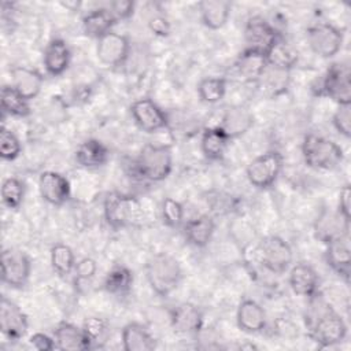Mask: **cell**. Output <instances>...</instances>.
I'll return each instance as SVG.
<instances>
[{
  "instance_id": "277c9868",
  "label": "cell",
  "mask_w": 351,
  "mask_h": 351,
  "mask_svg": "<svg viewBox=\"0 0 351 351\" xmlns=\"http://www.w3.org/2000/svg\"><path fill=\"white\" fill-rule=\"evenodd\" d=\"M173 169L170 145L145 144L134 159V171L147 181L159 182L169 177Z\"/></svg>"
},
{
  "instance_id": "2e32d148",
  "label": "cell",
  "mask_w": 351,
  "mask_h": 351,
  "mask_svg": "<svg viewBox=\"0 0 351 351\" xmlns=\"http://www.w3.org/2000/svg\"><path fill=\"white\" fill-rule=\"evenodd\" d=\"M38 189L41 197L52 206H63L71 193L69 180L53 170H45L40 174Z\"/></svg>"
},
{
  "instance_id": "7a4b0ae2",
  "label": "cell",
  "mask_w": 351,
  "mask_h": 351,
  "mask_svg": "<svg viewBox=\"0 0 351 351\" xmlns=\"http://www.w3.org/2000/svg\"><path fill=\"white\" fill-rule=\"evenodd\" d=\"M103 210L106 222L115 230L138 226L145 218L140 200L133 195L119 192L107 193L104 197Z\"/></svg>"
},
{
  "instance_id": "7402d4cb",
  "label": "cell",
  "mask_w": 351,
  "mask_h": 351,
  "mask_svg": "<svg viewBox=\"0 0 351 351\" xmlns=\"http://www.w3.org/2000/svg\"><path fill=\"white\" fill-rule=\"evenodd\" d=\"M44 84V77L34 69L16 66L11 70V86L26 100L38 96Z\"/></svg>"
},
{
  "instance_id": "ab89813d",
  "label": "cell",
  "mask_w": 351,
  "mask_h": 351,
  "mask_svg": "<svg viewBox=\"0 0 351 351\" xmlns=\"http://www.w3.org/2000/svg\"><path fill=\"white\" fill-rule=\"evenodd\" d=\"M22 151V144L16 134L5 128L1 126L0 130V156L4 160H14L21 155Z\"/></svg>"
},
{
  "instance_id": "6da1fadb",
  "label": "cell",
  "mask_w": 351,
  "mask_h": 351,
  "mask_svg": "<svg viewBox=\"0 0 351 351\" xmlns=\"http://www.w3.org/2000/svg\"><path fill=\"white\" fill-rule=\"evenodd\" d=\"M311 310L306 322L310 337L321 347H332L341 343L347 336V325L340 314H337L318 293L308 298Z\"/></svg>"
},
{
  "instance_id": "ee69618b",
  "label": "cell",
  "mask_w": 351,
  "mask_h": 351,
  "mask_svg": "<svg viewBox=\"0 0 351 351\" xmlns=\"http://www.w3.org/2000/svg\"><path fill=\"white\" fill-rule=\"evenodd\" d=\"M134 3L130 0H115L108 4V10L117 22L129 19L134 12Z\"/></svg>"
},
{
  "instance_id": "7bdbcfd3",
  "label": "cell",
  "mask_w": 351,
  "mask_h": 351,
  "mask_svg": "<svg viewBox=\"0 0 351 351\" xmlns=\"http://www.w3.org/2000/svg\"><path fill=\"white\" fill-rule=\"evenodd\" d=\"M332 123L341 136L348 138L351 136V104H339L332 117Z\"/></svg>"
},
{
  "instance_id": "d4e9b609",
  "label": "cell",
  "mask_w": 351,
  "mask_h": 351,
  "mask_svg": "<svg viewBox=\"0 0 351 351\" xmlns=\"http://www.w3.org/2000/svg\"><path fill=\"white\" fill-rule=\"evenodd\" d=\"M75 160L81 167L97 169L110 160V149L100 140L88 138L77 147Z\"/></svg>"
},
{
  "instance_id": "e575fe53",
  "label": "cell",
  "mask_w": 351,
  "mask_h": 351,
  "mask_svg": "<svg viewBox=\"0 0 351 351\" xmlns=\"http://www.w3.org/2000/svg\"><path fill=\"white\" fill-rule=\"evenodd\" d=\"M1 110L3 114H8L11 117L23 118L30 114L29 100L21 96L11 85H4L1 88Z\"/></svg>"
},
{
  "instance_id": "1f68e13d",
  "label": "cell",
  "mask_w": 351,
  "mask_h": 351,
  "mask_svg": "<svg viewBox=\"0 0 351 351\" xmlns=\"http://www.w3.org/2000/svg\"><path fill=\"white\" fill-rule=\"evenodd\" d=\"M133 285V273L132 270L121 263L114 265L104 277L103 287L104 289L117 298H123L129 295Z\"/></svg>"
},
{
  "instance_id": "d6986e66",
  "label": "cell",
  "mask_w": 351,
  "mask_h": 351,
  "mask_svg": "<svg viewBox=\"0 0 351 351\" xmlns=\"http://www.w3.org/2000/svg\"><path fill=\"white\" fill-rule=\"evenodd\" d=\"M254 114L244 106H232L225 110L218 128L230 138L245 134L254 126Z\"/></svg>"
},
{
  "instance_id": "7dc6e473",
  "label": "cell",
  "mask_w": 351,
  "mask_h": 351,
  "mask_svg": "<svg viewBox=\"0 0 351 351\" xmlns=\"http://www.w3.org/2000/svg\"><path fill=\"white\" fill-rule=\"evenodd\" d=\"M148 27L158 37H167L170 34V30H171L169 21L163 16L151 18L149 22H148Z\"/></svg>"
},
{
  "instance_id": "8fae6325",
  "label": "cell",
  "mask_w": 351,
  "mask_h": 351,
  "mask_svg": "<svg viewBox=\"0 0 351 351\" xmlns=\"http://www.w3.org/2000/svg\"><path fill=\"white\" fill-rule=\"evenodd\" d=\"M130 114L136 125L147 133H155L169 128L167 114L149 97H141L130 104Z\"/></svg>"
},
{
  "instance_id": "5b68a950",
  "label": "cell",
  "mask_w": 351,
  "mask_h": 351,
  "mask_svg": "<svg viewBox=\"0 0 351 351\" xmlns=\"http://www.w3.org/2000/svg\"><path fill=\"white\" fill-rule=\"evenodd\" d=\"M302 155L306 165L315 170H335L344 159L343 148L337 143L314 133L304 137Z\"/></svg>"
},
{
  "instance_id": "bcb514c9",
  "label": "cell",
  "mask_w": 351,
  "mask_h": 351,
  "mask_svg": "<svg viewBox=\"0 0 351 351\" xmlns=\"http://www.w3.org/2000/svg\"><path fill=\"white\" fill-rule=\"evenodd\" d=\"M29 343L36 348V350H40V351H51L53 348H56V343L53 340V337L45 335V333H41V332H37V333H33L29 339Z\"/></svg>"
},
{
  "instance_id": "f546056e",
  "label": "cell",
  "mask_w": 351,
  "mask_h": 351,
  "mask_svg": "<svg viewBox=\"0 0 351 351\" xmlns=\"http://www.w3.org/2000/svg\"><path fill=\"white\" fill-rule=\"evenodd\" d=\"M203 25L211 30L223 27L229 19L232 4L225 0H203L197 4Z\"/></svg>"
},
{
  "instance_id": "ac0fdd59",
  "label": "cell",
  "mask_w": 351,
  "mask_h": 351,
  "mask_svg": "<svg viewBox=\"0 0 351 351\" xmlns=\"http://www.w3.org/2000/svg\"><path fill=\"white\" fill-rule=\"evenodd\" d=\"M170 324L177 333L195 335L202 329L203 313L196 304L184 302L170 310Z\"/></svg>"
},
{
  "instance_id": "44dd1931",
  "label": "cell",
  "mask_w": 351,
  "mask_h": 351,
  "mask_svg": "<svg viewBox=\"0 0 351 351\" xmlns=\"http://www.w3.org/2000/svg\"><path fill=\"white\" fill-rule=\"evenodd\" d=\"M70 59H71V52L64 40L53 38L47 44L43 55V63H44L45 71L49 75L52 77L62 75L67 70L70 64Z\"/></svg>"
},
{
  "instance_id": "30bf717a",
  "label": "cell",
  "mask_w": 351,
  "mask_h": 351,
  "mask_svg": "<svg viewBox=\"0 0 351 351\" xmlns=\"http://www.w3.org/2000/svg\"><path fill=\"white\" fill-rule=\"evenodd\" d=\"M1 281L11 288H22L32 273L30 258L21 250L4 248L1 251Z\"/></svg>"
},
{
  "instance_id": "9a60e30c",
  "label": "cell",
  "mask_w": 351,
  "mask_h": 351,
  "mask_svg": "<svg viewBox=\"0 0 351 351\" xmlns=\"http://www.w3.org/2000/svg\"><path fill=\"white\" fill-rule=\"evenodd\" d=\"M325 250L326 265L346 281L350 278L351 270V245H350V233L337 236L329 240Z\"/></svg>"
},
{
  "instance_id": "5bb4252c",
  "label": "cell",
  "mask_w": 351,
  "mask_h": 351,
  "mask_svg": "<svg viewBox=\"0 0 351 351\" xmlns=\"http://www.w3.org/2000/svg\"><path fill=\"white\" fill-rule=\"evenodd\" d=\"M280 37L274 26L263 16L255 15L248 18L244 26V40L247 47L261 52H266L269 47Z\"/></svg>"
},
{
  "instance_id": "4dcf8cb0",
  "label": "cell",
  "mask_w": 351,
  "mask_h": 351,
  "mask_svg": "<svg viewBox=\"0 0 351 351\" xmlns=\"http://www.w3.org/2000/svg\"><path fill=\"white\" fill-rule=\"evenodd\" d=\"M115 23L117 21L110 10L107 7H99L84 15L82 30L86 36L99 40L104 34L112 32Z\"/></svg>"
},
{
  "instance_id": "8d00e7d4",
  "label": "cell",
  "mask_w": 351,
  "mask_h": 351,
  "mask_svg": "<svg viewBox=\"0 0 351 351\" xmlns=\"http://www.w3.org/2000/svg\"><path fill=\"white\" fill-rule=\"evenodd\" d=\"M228 82L223 77H206L197 85V95L203 103H219L226 95Z\"/></svg>"
},
{
  "instance_id": "60d3db41",
  "label": "cell",
  "mask_w": 351,
  "mask_h": 351,
  "mask_svg": "<svg viewBox=\"0 0 351 351\" xmlns=\"http://www.w3.org/2000/svg\"><path fill=\"white\" fill-rule=\"evenodd\" d=\"M162 218L163 222L169 228H178L184 221V207L182 204L173 199V197H165L162 202Z\"/></svg>"
},
{
  "instance_id": "74e56055",
  "label": "cell",
  "mask_w": 351,
  "mask_h": 351,
  "mask_svg": "<svg viewBox=\"0 0 351 351\" xmlns=\"http://www.w3.org/2000/svg\"><path fill=\"white\" fill-rule=\"evenodd\" d=\"M82 329L89 340L90 348L103 347L110 336V326L106 319L99 317H88L82 322Z\"/></svg>"
},
{
  "instance_id": "d6a6232c",
  "label": "cell",
  "mask_w": 351,
  "mask_h": 351,
  "mask_svg": "<svg viewBox=\"0 0 351 351\" xmlns=\"http://www.w3.org/2000/svg\"><path fill=\"white\" fill-rule=\"evenodd\" d=\"M229 143L230 138L218 126L206 128L202 132L200 148L203 155L210 160L222 159Z\"/></svg>"
},
{
  "instance_id": "ba28073f",
  "label": "cell",
  "mask_w": 351,
  "mask_h": 351,
  "mask_svg": "<svg viewBox=\"0 0 351 351\" xmlns=\"http://www.w3.org/2000/svg\"><path fill=\"white\" fill-rule=\"evenodd\" d=\"M319 95L337 104H351V71L348 63L336 62L328 67L319 85Z\"/></svg>"
},
{
  "instance_id": "83f0119b",
  "label": "cell",
  "mask_w": 351,
  "mask_h": 351,
  "mask_svg": "<svg viewBox=\"0 0 351 351\" xmlns=\"http://www.w3.org/2000/svg\"><path fill=\"white\" fill-rule=\"evenodd\" d=\"M289 82H291V70L278 69L269 64L262 73V75L259 77V80L256 81L262 93L270 99L284 95L289 88Z\"/></svg>"
},
{
  "instance_id": "e0dca14e",
  "label": "cell",
  "mask_w": 351,
  "mask_h": 351,
  "mask_svg": "<svg viewBox=\"0 0 351 351\" xmlns=\"http://www.w3.org/2000/svg\"><path fill=\"white\" fill-rule=\"evenodd\" d=\"M288 282L293 293L304 298H311L318 293L319 276L311 265L306 262H299L296 265H291Z\"/></svg>"
},
{
  "instance_id": "b9f144b4",
  "label": "cell",
  "mask_w": 351,
  "mask_h": 351,
  "mask_svg": "<svg viewBox=\"0 0 351 351\" xmlns=\"http://www.w3.org/2000/svg\"><path fill=\"white\" fill-rule=\"evenodd\" d=\"M97 271V265L92 258H82L75 263L74 267V282L75 287H84L89 284Z\"/></svg>"
},
{
  "instance_id": "8992f818",
  "label": "cell",
  "mask_w": 351,
  "mask_h": 351,
  "mask_svg": "<svg viewBox=\"0 0 351 351\" xmlns=\"http://www.w3.org/2000/svg\"><path fill=\"white\" fill-rule=\"evenodd\" d=\"M258 252L263 267L276 274L285 273L293 261L292 247L285 239L277 234L263 237L259 243Z\"/></svg>"
},
{
  "instance_id": "836d02e7",
  "label": "cell",
  "mask_w": 351,
  "mask_h": 351,
  "mask_svg": "<svg viewBox=\"0 0 351 351\" xmlns=\"http://www.w3.org/2000/svg\"><path fill=\"white\" fill-rule=\"evenodd\" d=\"M265 56L269 66L285 70H291L299 59L296 48L288 44L281 36L269 47V49L265 52Z\"/></svg>"
},
{
  "instance_id": "603a6c76",
  "label": "cell",
  "mask_w": 351,
  "mask_h": 351,
  "mask_svg": "<svg viewBox=\"0 0 351 351\" xmlns=\"http://www.w3.org/2000/svg\"><path fill=\"white\" fill-rule=\"evenodd\" d=\"M266 67L267 60L265 53L251 48H245L234 62L236 74L247 82H256Z\"/></svg>"
},
{
  "instance_id": "3957f363",
  "label": "cell",
  "mask_w": 351,
  "mask_h": 351,
  "mask_svg": "<svg viewBox=\"0 0 351 351\" xmlns=\"http://www.w3.org/2000/svg\"><path fill=\"white\" fill-rule=\"evenodd\" d=\"M145 278L158 296L166 298L181 282L182 269L173 255L158 252L152 255L145 265Z\"/></svg>"
},
{
  "instance_id": "cb8c5ba5",
  "label": "cell",
  "mask_w": 351,
  "mask_h": 351,
  "mask_svg": "<svg viewBox=\"0 0 351 351\" xmlns=\"http://www.w3.org/2000/svg\"><path fill=\"white\" fill-rule=\"evenodd\" d=\"M53 340L56 348L64 351H84L90 350L89 340L82 328L71 322H60L53 329Z\"/></svg>"
},
{
  "instance_id": "f6af8a7d",
  "label": "cell",
  "mask_w": 351,
  "mask_h": 351,
  "mask_svg": "<svg viewBox=\"0 0 351 351\" xmlns=\"http://www.w3.org/2000/svg\"><path fill=\"white\" fill-rule=\"evenodd\" d=\"M350 200H351V189L350 185L346 184L340 188L339 192V202H337V211L347 219L350 221L351 218V208H350Z\"/></svg>"
},
{
  "instance_id": "9c48e42d",
  "label": "cell",
  "mask_w": 351,
  "mask_h": 351,
  "mask_svg": "<svg viewBox=\"0 0 351 351\" xmlns=\"http://www.w3.org/2000/svg\"><path fill=\"white\" fill-rule=\"evenodd\" d=\"M310 49L321 58H333L341 49L344 36L343 32L326 22H317L307 27L306 32Z\"/></svg>"
},
{
  "instance_id": "4316f807",
  "label": "cell",
  "mask_w": 351,
  "mask_h": 351,
  "mask_svg": "<svg viewBox=\"0 0 351 351\" xmlns=\"http://www.w3.org/2000/svg\"><path fill=\"white\" fill-rule=\"evenodd\" d=\"M122 347L125 351H151L156 347L148 328L138 322H129L122 328Z\"/></svg>"
},
{
  "instance_id": "52a82bcc",
  "label": "cell",
  "mask_w": 351,
  "mask_h": 351,
  "mask_svg": "<svg viewBox=\"0 0 351 351\" xmlns=\"http://www.w3.org/2000/svg\"><path fill=\"white\" fill-rule=\"evenodd\" d=\"M284 166L282 155L278 151H267L254 158L247 169L245 176L250 184L258 189L270 188L278 178Z\"/></svg>"
},
{
  "instance_id": "f1b7e54d",
  "label": "cell",
  "mask_w": 351,
  "mask_h": 351,
  "mask_svg": "<svg viewBox=\"0 0 351 351\" xmlns=\"http://www.w3.org/2000/svg\"><path fill=\"white\" fill-rule=\"evenodd\" d=\"M214 230V218L207 214H202L189 219L184 226V234L186 241L196 248L206 247L211 241Z\"/></svg>"
},
{
  "instance_id": "7c38bea8",
  "label": "cell",
  "mask_w": 351,
  "mask_h": 351,
  "mask_svg": "<svg viewBox=\"0 0 351 351\" xmlns=\"http://www.w3.org/2000/svg\"><path fill=\"white\" fill-rule=\"evenodd\" d=\"M130 43L126 36L110 32L97 40L96 55L100 63L108 67H117L125 63L129 56Z\"/></svg>"
},
{
  "instance_id": "ffe728a7",
  "label": "cell",
  "mask_w": 351,
  "mask_h": 351,
  "mask_svg": "<svg viewBox=\"0 0 351 351\" xmlns=\"http://www.w3.org/2000/svg\"><path fill=\"white\" fill-rule=\"evenodd\" d=\"M236 321L239 328L247 333H259L267 324L263 307L252 299H244L240 302L236 313Z\"/></svg>"
},
{
  "instance_id": "4fadbf2b",
  "label": "cell",
  "mask_w": 351,
  "mask_h": 351,
  "mask_svg": "<svg viewBox=\"0 0 351 351\" xmlns=\"http://www.w3.org/2000/svg\"><path fill=\"white\" fill-rule=\"evenodd\" d=\"M29 328L27 315L21 310V307L3 296L0 300V329L1 333L12 341L21 340Z\"/></svg>"
},
{
  "instance_id": "d590c367",
  "label": "cell",
  "mask_w": 351,
  "mask_h": 351,
  "mask_svg": "<svg viewBox=\"0 0 351 351\" xmlns=\"http://www.w3.org/2000/svg\"><path fill=\"white\" fill-rule=\"evenodd\" d=\"M75 256L67 244L56 243L51 248V266L53 271L60 277H67L74 271Z\"/></svg>"
},
{
  "instance_id": "484cf974",
  "label": "cell",
  "mask_w": 351,
  "mask_h": 351,
  "mask_svg": "<svg viewBox=\"0 0 351 351\" xmlns=\"http://www.w3.org/2000/svg\"><path fill=\"white\" fill-rule=\"evenodd\" d=\"M315 237L322 243L350 233V221H347L339 211L324 210L315 222Z\"/></svg>"
},
{
  "instance_id": "f35d334b",
  "label": "cell",
  "mask_w": 351,
  "mask_h": 351,
  "mask_svg": "<svg viewBox=\"0 0 351 351\" xmlns=\"http://www.w3.org/2000/svg\"><path fill=\"white\" fill-rule=\"evenodd\" d=\"M25 196V184L22 180L16 177H8L1 184V202L3 204L10 208L15 210L18 208Z\"/></svg>"
}]
</instances>
